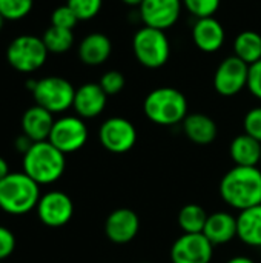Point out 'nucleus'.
Masks as SVG:
<instances>
[{
	"label": "nucleus",
	"instance_id": "obj_12",
	"mask_svg": "<svg viewBox=\"0 0 261 263\" xmlns=\"http://www.w3.org/2000/svg\"><path fill=\"white\" fill-rule=\"evenodd\" d=\"M214 257V245L203 233L182 234L171 247L172 263H211Z\"/></svg>",
	"mask_w": 261,
	"mask_h": 263
},
{
	"label": "nucleus",
	"instance_id": "obj_19",
	"mask_svg": "<svg viewBox=\"0 0 261 263\" xmlns=\"http://www.w3.org/2000/svg\"><path fill=\"white\" fill-rule=\"evenodd\" d=\"M54 122L55 120L52 112L38 105H34L25 111L22 117V129L23 134L28 136L32 142H43L49 139Z\"/></svg>",
	"mask_w": 261,
	"mask_h": 263
},
{
	"label": "nucleus",
	"instance_id": "obj_26",
	"mask_svg": "<svg viewBox=\"0 0 261 263\" xmlns=\"http://www.w3.org/2000/svg\"><path fill=\"white\" fill-rule=\"evenodd\" d=\"M34 6V0H0V14L5 20H22L25 18Z\"/></svg>",
	"mask_w": 261,
	"mask_h": 263
},
{
	"label": "nucleus",
	"instance_id": "obj_34",
	"mask_svg": "<svg viewBox=\"0 0 261 263\" xmlns=\"http://www.w3.org/2000/svg\"><path fill=\"white\" fill-rule=\"evenodd\" d=\"M32 143H34V142H32L28 136L22 134V136L15 137V140H14V148H15V151H17L18 154L25 156V154L29 151V148L32 146Z\"/></svg>",
	"mask_w": 261,
	"mask_h": 263
},
{
	"label": "nucleus",
	"instance_id": "obj_2",
	"mask_svg": "<svg viewBox=\"0 0 261 263\" xmlns=\"http://www.w3.org/2000/svg\"><path fill=\"white\" fill-rule=\"evenodd\" d=\"M186 96L172 86L152 89L143 102V112L148 120L160 126H174L183 123L188 116Z\"/></svg>",
	"mask_w": 261,
	"mask_h": 263
},
{
	"label": "nucleus",
	"instance_id": "obj_32",
	"mask_svg": "<svg viewBox=\"0 0 261 263\" xmlns=\"http://www.w3.org/2000/svg\"><path fill=\"white\" fill-rule=\"evenodd\" d=\"M15 250V237L12 231L0 225V262L8 259Z\"/></svg>",
	"mask_w": 261,
	"mask_h": 263
},
{
	"label": "nucleus",
	"instance_id": "obj_3",
	"mask_svg": "<svg viewBox=\"0 0 261 263\" xmlns=\"http://www.w3.org/2000/svg\"><path fill=\"white\" fill-rule=\"evenodd\" d=\"M66 154L49 140L34 142L23 156V173L38 185H51L60 180L66 168Z\"/></svg>",
	"mask_w": 261,
	"mask_h": 263
},
{
	"label": "nucleus",
	"instance_id": "obj_10",
	"mask_svg": "<svg viewBox=\"0 0 261 263\" xmlns=\"http://www.w3.org/2000/svg\"><path fill=\"white\" fill-rule=\"evenodd\" d=\"M249 65L237 55L223 59L214 72V88L223 97H234L248 88Z\"/></svg>",
	"mask_w": 261,
	"mask_h": 263
},
{
	"label": "nucleus",
	"instance_id": "obj_6",
	"mask_svg": "<svg viewBox=\"0 0 261 263\" xmlns=\"http://www.w3.org/2000/svg\"><path fill=\"white\" fill-rule=\"evenodd\" d=\"M49 51L46 49L43 39L31 34H23L11 40L6 48L8 63L18 72H34L40 69Z\"/></svg>",
	"mask_w": 261,
	"mask_h": 263
},
{
	"label": "nucleus",
	"instance_id": "obj_20",
	"mask_svg": "<svg viewBox=\"0 0 261 263\" xmlns=\"http://www.w3.org/2000/svg\"><path fill=\"white\" fill-rule=\"evenodd\" d=\"M182 126H183L185 136L192 143L200 145V146L211 145L217 139V134H218V128L214 119H211L209 116L203 112L188 114Z\"/></svg>",
	"mask_w": 261,
	"mask_h": 263
},
{
	"label": "nucleus",
	"instance_id": "obj_33",
	"mask_svg": "<svg viewBox=\"0 0 261 263\" xmlns=\"http://www.w3.org/2000/svg\"><path fill=\"white\" fill-rule=\"evenodd\" d=\"M248 89L255 99L261 100V60L249 66Z\"/></svg>",
	"mask_w": 261,
	"mask_h": 263
},
{
	"label": "nucleus",
	"instance_id": "obj_25",
	"mask_svg": "<svg viewBox=\"0 0 261 263\" xmlns=\"http://www.w3.org/2000/svg\"><path fill=\"white\" fill-rule=\"evenodd\" d=\"M43 43L46 49L52 54H63L68 52L74 45V32L72 29H65L58 26H49L43 32Z\"/></svg>",
	"mask_w": 261,
	"mask_h": 263
},
{
	"label": "nucleus",
	"instance_id": "obj_8",
	"mask_svg": "<svg viewBox=\"0 0 261 263\" xmlns=\"http://www.w3.org/2000/svg\"><path fill=\"white\" fill-rule=\"evenodd\" d=\"M88 136V126L82 117L63 116L54 122L48 140L63 154H71L86 145Z\"/></svg>",
	"mask_w": 261,
	"mask_h": 263
},
{
	"label": "nucleus",
	"instance_id": "obj_15",
	"mask_svg": "<svg viewBox=\"0 0 261 263\" xmlns=\"http://www.w3.org/2000/svg\"><path fill=\"white\" fill-rule=\"evenodd\" d=\"M191 37L195 48H198L202 52L214 54L223 48L226 31L220 20H217L215 17L197 18L192 25Z\"/></svg>",
	"mask_w": 261,
	"mask_h": 263
},
{
	"label": "nucleus",
	"instance_id": "obj_18",
	"mask_svg": "<svg viewBox=\"0 0 261 263\" xmlns=\"http://www.w3.org/2000/svg\"><path fill=\"white\" fill-rule=\"evenodd\" d=\"M203 234L215 245H226L237 237V217L228 211H217L208 216Z\"/></svg>",
	"mask_w": 261,
	"mask_h": 263
},
{
	"label": "nucleus",
	"instance_id": "obj_17",
	"mask_svg": "<svg viewBox=\"0 0 261 263\" xmlns=\"http://www.w3.org/2000/svg\"><path fill=\"white\" fill-rule=\"evenodd\" d=\"M112 54V42L103 32H91L78 45V59L88 66L103 65Z\"/></svg>",
	"mask_w": 261,
	"mask_h": 263
},
{
	"label": "nucleus",
	"instance_id": "obj_36",
	"mask_svg": "<svg viewBox=\"0 0 261 263\" xmlns=\"http://www.w3.org/2000/svg\"><path fill=\"white\" fill-rule=\"evenodd\" d=\"M226 263H255V260H252L248 256H235V257L229 259Z\"/></svg>",
	"mask_w": 261,
	"mask_h": 263
},
{
	"label": "nucleus",
	"instance_id": "obj_30",
	"mask_svg": "<svg viewBox=\"0 0 261 263\" xmlns=\"http://www.w3.org/2000/svg\"><path fill=\"white\" fill-rule=\"evenodd\" d=\"M78 22L80 20L77 18V15L74 14V11L68 5L57 6L51 14V25L52 26H58V28H65V29H74Z\"/></svg>",
	"mask_w": 261,
	"mask_h": 263
},
{
	"label": "nucleus",
	"instance_id": "obj_23",
	"mask_svg": "<svg viewBox=\"0 0 261 263\" xmlns=\"http://www.w3.org/2000/svg\"><path fill=\"white\" fill-rule=\"evenodd\" d=\"M234 55L243 60L246 65H254L261 60V34L252 29L242 31L232 45Z\"/></svg>",
	"mask_w": 261,
	"mask_h": 263
},
{
	"label": "nucleus",
	"instance_id": "obj_16",
	"mask_svg": "<svg viewBox=\"0 0 261 263\" xmlns=\"http://www.w3.org/2000/svg\"><path fill=\"white\" fill-rule=\"evenodd\" d=\"M106 103H108V94L102 89L98 83L89 82L75 89L72 108L78 117L86 120V119L98 117L105 111Z\"/></svg>",
	"mask_w": 261,
	"mask_h": 263
},
{
	"label": "nucleus",
	"instance_id": "obj_1",
	"mask_svg": "<svg viewBox=\"0 0 261 263\" xmlns=\"http://www.w3.org/2000/svg\"><path fill=\"white\" fill-rule=\"evenodd\" d=\"M220 196L238 213L261 203V168L234 166L220 182Z\"/></svg>",
	"mask_w": 261,
	"mask_h": 263
},
{
	"label": "nucleus",
	"instance_id": "obj_35",
	"mask_svg": "<svg viewBox=\"0 0 261 263\" xmlns=\"http://www.w3.org/2000/svg\"><path fill=\"white\" fill-rule=\"evenodd\" d=\"M8 174H9V165L3 157H0V180H3Z\"/></svg>",
	"mask_w": 261,
	"mask_h": 263
},
{
	"label": "nucleus",
	"instance_id": "obj_29",
	"mask_svg": "<svg viewBox=\"0 0 261 263\" xmlns=\"http://www.w3.org/2000/svg\"><path fill=\"white\" fill-rule=\"evenodd\" d=\"M98 85L102 86V89H103L108 96H115V94H118V92L123 91V88H125V85H126V79H125V76L122 74V71L111 69V71H106V72L100 77Z\"/></svg>",
	"mask_w": 261,
	"mask_h": 263
},
{
	"label": "nucleus",
	"instance_id": "obj_27",
	"mask_svg": "<svg viewBox=\"0 0 261 263\" xmlns=\"http://www.w3.org/2000/svg\"><path fill=\"white\" fill-rule=\"evenodd\" d=\"M183 8L197 18H206V17H214L215 12L218 11L222 0H182Z\"/></svg>",
	"mask_w": 261,
	"mask_h": 263
},
{
	"label": "nucleus",
	"instance_id": "obj_28",
	"mask_svg": "<svg viewBox=\"0 0 261 263\" xmlns=\"http://www.w3.org/2000/svg\"><path fill=\"white\" fill-rule=\"evenodd\" d=\"M66 5L74 11L80 22L91 20L102 11L103 0H68Z\"/></svg>",
	"mask_w": 261,
	"mask_h": 263
},
{
	"label": "nucleus",
	"instance_id": "obj_5",
	"mask_svg": "<svg viewBox=\"0 0 261 263\" xmlns=\"http://www.w3.org/2000/svg\"><path fill=\"white\" fill-rule=\"evenodd\" d=\"M132 52L142 66L158 69L171 57V42L163 29L143 25L132 37Z\"/></svg>",
	"mask_w": 261,
	"mask_h": 263
},
{
	"label": "nucleus",
	"instance_id": "obj_21",
	"mask_svg": "<svg viewBox=\"0 0 261 263\" xmlns=\"http://www.w3.org/2000/svg\"><path fill=\"white\" fill-rule=\"evenodd\" d=\"M237 239L251 248H261V203L238 213Z\"/></svg>",
	"mask_w": 261,
	"mask_h": 263
},
{
	"label": "nucleus",
	"instance_id": "obj_13",
	"mask_svg": "<svg viewBox=\"0 0 261 263\" xmlns=\"http://www.w3.org/2000/svg\"><path fill=\"white\" fill-rule=\"evenodd\" d=\"M182 9V0H143L138 15L145 26L166 31L178 22Z\"/></svg>",
	"mask_w": 261,
	"mask_h": 263
},
{
	"label": "nucleus",
	"instance_id": "obj_14",
	"mask_svg": "<svg viewBox=\"0 0 261 263\" xmlns=\"http://www.w3.org/2000/svg\"><path fill=\"white\" fill-rule=\"evenodd\" d=\"M140 231V219L135 211L129 208H118L112 211L105 222L106 237L117 245L132 242Z\"/></svg>",
	"mask_w": 261,
	"mask_h": 263
},
{
	"label": "nucleus",
	"instance_id": "obj_37",
	"mask_svg": "<svg viewBox=\"0 0 261 263\" xmlns=\"http://www.w3.org/2000/svg\"><path fill=\"white\" fill-rule=\"evenodd\" d=\"M120 2L125 3L126 6H131V8H135V6H137V8H138V6L142 5L143 0H120Z\"/></svg>",
	"mask_w": 261,
	"mask_h": 263
},
{
	"label": "nucleus",
	"instance_id": "obj_41",
	"mask_svg": "<svg viewBox=\"0 0 261 263\" xmlns=\"http://www.w3.org/2000/svg\"><path fill=\"white\" fill-rule=\"evenodd\" d=\"M0 263H3V262H0Z\"/></svg>",
	"mask_w": 261,
	"mask_h": 263
},
{
	"label": "nucleus",
	"instance_id": "obj_38",
	"mask_svg": "<svg viewBox=\"0 0 261 263\" xmlns=\"http://www.w3.org/2000/svg\"><path fill=\"white\" fill-rule=\"evenodd\" d=\"M3 25H5V17L0 14V31H2V28H3Z\"/></svg>",
	"mask_w": 261,
	"mask_h": 263
},
{
	"label": "nucleus",
	"instance_id": "obj_4",
	"mask_svg": "<svg viewBox=\"0 0 261 263\" xmlns=\"http://www.w3.org/2000/svg\"><path fill=\"white\" fill-rule=\"evenodd\" d=\"M40 185L28 174L9 173L0 180V210L11 216H23L37 208Z\"/></svg>",
	"mask_w": 261,
	"mask_h": 263
},
{
	"label": "nucleus",
	"instance_id": "obj_7",
	"mask_svg": "<svg viewBox=\"0 0 261 263\" xmlns=\"http://www.w3.org/2000/svg\"><path fill=\"white\" fill-rule=\"evenodd\" d=\"M32 96L35 105L48 109L52 114H62L72 108L75 88L69 80L63 77L49 76L37 80Z\"/></svg>",
	"mask_w": 261,
	"mask_h": 263
},
{
	"label": "nucleus",
	"instance_id": "obj_24",
	"mask_svg": "<svg viewBox=\"0 0 261 263\" xmlns=\"http://www.w3.org/2000/svg\"><path fill=\"white\" fill-rule=\"evenodd\" d=\"M208 213L197 203H188L185 205L178 213V227L185 234H198L203 233Z\"/></svg>",
	"mask_w": 261,
	"mask_h": 263
},
{
	"label": "nucleus",
	"instance_id": "obj_31",
	"mask_svg": "<svg viewBox=\"0 0 261 263\" xmlns=\"http://www.w3.org/2000/svg\"><path fill=\"white\" fill-rule=\"evenodd\" d=\"M243 129L248 136L261 143V106L249 109L243 119Z\"/></svg>",
	"mask_w": 261,
	"mask_h": 263
},
{
	"label": "nucleus",
	"instance_id": "obj_40",
	"mask_svg": "<svg viewBox=\"0 0 261 263\" xmlns=\"http://www.w3.org/2000/svg\"><path fill=\"white\" fill-rule=\"evenodd\" d=\"M260 168H261V162H260Z\"/></svg>",
	"mask_w": 261,
	"mask_h": 263
},
{
	"label": "nucleus",
	"instance_id": "obj_9",
	"mask_svg": "<svg viewBox=\"0 0 261 263\" xmlns=\"http://www.w3.org/2000/svg\"><path fill=\"white\" fill-rule=\"evenodd\" d=\"M98 140L102 146L112 154H125L137 143V129L134 123L125 117H109L98 129Z\"/></svg>",
	"mask_w": 261,
	"mask_h": 263
},
{
	"label": "nucleus",
	"instance_id": "obj_11",
	"mask_svg": "<svg viewBox=\"0 0 261 263\" xmlns=\"http://www.w3.org/2000/svg\"><path fill=\"white\" fill-rule=\"evenodd\" d=\"M38 220L49 228L65 227L74 216V203L63 191H49L43 194L37 203Z\"/></svg>",
	"mask_w": 261,
	"mask_h": 263
},
{
	"label": "nucleus",
	"instance_id": "obj_22",
	"mask_svg": "<svg viewBox=\"0 0 261 263\" xmlns=\"http://www.w3.org/2000/svg\"><path fill=\"white\" fill-rule=\"evenodd\" d=\"M229 156L237 166H258L261 162V143L243 133L232 139Z\"/></svg>",
	"mask_w": 261,
	"mask_h": 263
},
{
	"label": "nucleus",
	"instance_id": "obj_39",
	"mask_svg": "<svg viewBox=\"0 0 261 263\" xmlns=\"http://www.w3.org/2000/svg\"><path fill=\"white\" fill-rule=\"evenodd\" d=\"M140 263H149V262H140Z\"/></svg>",
	"mask_w": 261,
	"mask_h": 263
}]
</instances>
